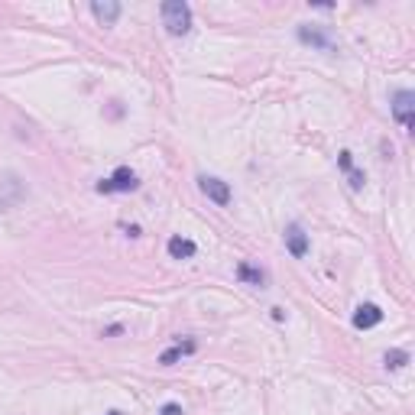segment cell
<instances>
[{"mask_svg": "<svg viewBox=\"0 0 415 415\" xmlns=\"http://www.w3.org/2000/svg\"><path fill=\"white\" fill-rule=\"evenodd\" d=\"M286 246L292 256H305L309 254V237H305V231L299 224H289L286 227Z\"/></svg>", "mask_w": 415, "mask_h": 415, "instance_id": "7", "label": "cell"}, {"mask_svg": "<svg viewBox=\"0 0 415 415\" xmlns=\"http://www.w3.org/2000/svg\"><path fill=\"white\" fill-rule=\"evenodd\" d=\"M195 254H198V246L191 244V240H185V237H172L169 240V256H172V260H191Z\"/></svg>", "mask_w": 415, "mask_h": 415, "instance_id": "10", "label": "cell"}, {"mask_svg": "<svg viewBox=\"0 0 415 415\" xmlns=\"http://www.w3.org/2000/svg\"><path fill=\"white\" fill-rule=\"evenodd\" d=\"M347 179H351V189H354V191H360V189H364V172L351 169V172H347Z\"/></svg>", "mask_w": 415, "mask_h": 415, "instance_id": "13", "label": "cell"}, {"mask_svg": "<svg viewBox=\"0 0 415 415\" xmlns=\"http://www.w3.org/2000/svg\"><path fill=\"white\" fill-rule=\"evenodd\" d=\"M237 276H240V282H246V286H256V289L266 286V273H263V269H256V266H250V263H240Z\"/></svg>", "mask_w": 415, "mask_h": 415, "instance_id": "11", "label": "cell"}, {"mask_svg": "<svg viewBox=\"0 0 415 415\" xmlns=\"http://www.w3.org/2000/svg\"><path fill=\"white\" fill-rule=\"evenodd\" d=\"M136 185H140V182H136V172L127 169V166H120L111 179H101L98 191H101V195H111V191H134Z\"/></svg>", "mask_w": 415, "mask_h": 415, "instance_id": "2", "label": "cell"}, {"mask_svg": "<svg viewBox=\"0 0 415 415\" xmlns=\"http://www.w3.org/2000/svg\"><path fill=\"white\" fill-rule=\"evenodd\" d=\"M159 415H182V406H176V402H169V406H162Z\"/></svg>", "mask_w": 415, "mask_h": 415, "instance_id": "14", "label": "cell"}, {"mask_svg": "<svg viewBox=\"0 0 415 415\" xmlns=\"http://www.w3.org/2000/svg\"><path fill=\"white\" fill-rule=\"evenodd\" d=\"M386 370H399V366H406L409 364V354L406 351H386Z\"/></svg>", "mask_w": 415, "mask_h": 415, "instance_id": "12", "label": "cell"}, {"mask_svg": "<svg viewBox=\"0 0 415 415\" xmlns=\"http://www.w3.org/2000/svg\"><path fill=\"white\" fill-rule=\"evenodd\" d=\"M338 166H341L344 172H351V169H354V166H351V153H341V156H338Z\"/></svg>", "mask_w": 415, "mask_h": 415, "instance_id": "15", "label": "cell"}, {"mask_svg": "<svg viewBox=\"0 0 415 415\" xmlns=\"http://www.w3.org/2000/svg\"><path fill=\"white\" fill-rule=\"evenodd\" d=\"M393 117L399 120L402 130L415 127V94L412 91H396L393 94Z\"/></svg>", "mask_w": 415, "mask_h": 415, "instance_id": "3", "label": "cell"}, {"mask_svg": "<svg viewBox=\"0 0 415 415\" xmlns=\"http://www.w3.org/2000/svg\"><path fill=\"white\" fill-rule=\"evenodd\" d=\"M159 14H162V26H166L169 36H185L191 29V10L185 0H166L159 7Z\"/></svg>", "mask_w": 415, "mask_h": 415, "instance_id": "1", "label": "cell"}, {"mask_svg": "<svg viewBox=\"0 0 415 415\" xmlns=\"http://www.w3.org/2000/svg\"><path fill=\"white\" fill-rule=\"evenodd\" d=\"M195 351H198V341H195V338H185V341L179 338L176 344L169 347V351H162V354H159V364H162V366H172V364H179L182 357H189V354H195Z\"/></svg>", "mask_w": 415, "mask_h": 415, "instance_id": "5", "label": "cell"}, {"mask_svg": "<svg viewBox=\"0 0 415 415\" xmlns=\"http://www.w3.org/2000/svg\"><path fill=\"white\" fill-rule=\"evenodd\" d=\"M198 185H201V191L211 198L214 204H221V208H224V204H231V185H227L224 179L201 176V179H198Z\"/></svg>", "mask_w": 415, "mask_h": 415, "instance_id": "4", "label": "cell"}, {"mask_svg": "<svg viewBox=\"0 0 415 415\" xmlns=\"http://www.w3.org/2000/svg\"><path fill=\"white\" fill-rule=\"evenodd\" d=\"M107 415H120V412H107Z\"/></svg>", "mask_w": 415, "mask_h": 415, "instance_id": "16", "label": "cell"}, {"mask_svg": "<svg viewBox=\"0 0 415 415\" xmlns=\"http://www.w3.org/2000/svg\"><path fill=\"white\" fill-rule=\"evenodd\" d=\"M91 14L98 16L104 26H114V23L120 20V4H114V0H104V4H101V0H94V4H91Z\"/></svg>", "mask_w": 415, "mask_h": 415, "instance_id": "9", "label": "cell"}, {"mask_svg": "<svg viewBox=\"0 0 415 415\" xmlns=\"http://www.w3.org/2000/svg\"><path fill=\"white\" fill-rule=\"evenodd\" d=\"M383 321V311L376 309V305H360L357 311H354V328H360V331H366V328H376V324Z\"/></svg>", "mask_w": 415, "mask_h": 415, "instance_id": "8", "label": "cell"}, {"mask_svg": "<svg viewBox=\"0 0 415 415\" xmlns=\"http://www.w3.org/2000/svg\"><path fill=\"white\" fill-rule=\"evenodd\" d=\"M299 39H302L305 46H315V49H321V52H334L331 36L324 33V29H318V26H299Z\"/></svg>", "mask_w": 415, "mask_h": 415, "instance_id": "6", "label": "cell"}]
</instances>
